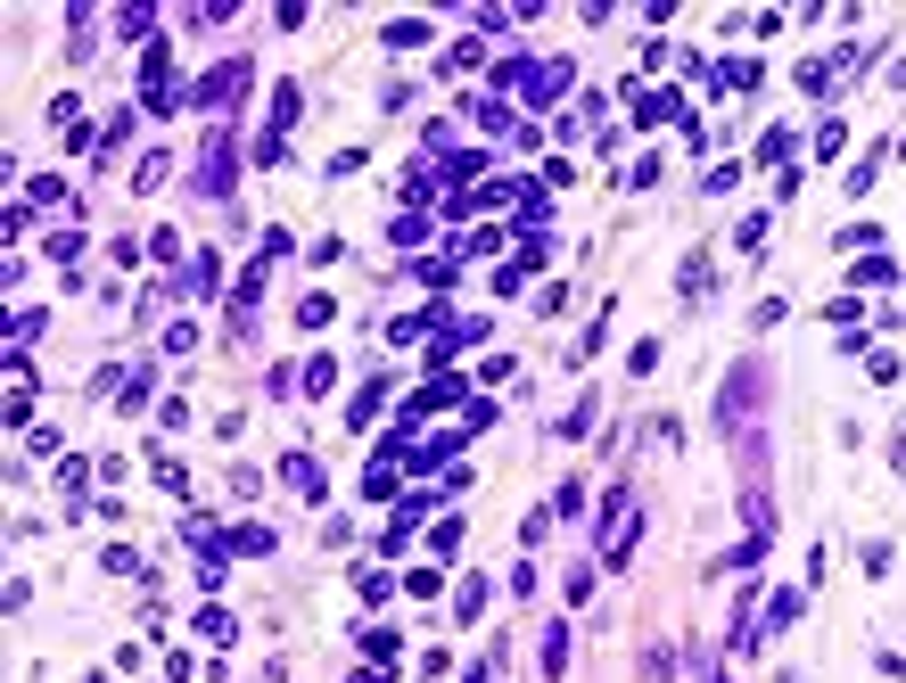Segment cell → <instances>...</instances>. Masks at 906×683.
I'll return each mask as SVG.
<instances>
[{
	"instance_id": "cell-36",
	"label": "cell",
	"mask_w": 906,
	"mask_h": 683,
	"mask_svg": "<svg viewBox=\"0 0 906 683\" xmlns=\"http://www.w3.org/2000/svg\"><path fill=\"white\" fill-rule=\"evenodd\" d=\"M577 511H585V478H569V486L553 495V519H577Z\"/></svg>"
},
{
	"instance_id": "cell-22",
	"label": "cell",
	"mask_w": 906,
	"mask_h": 683,
	"mask_svg": "<svg viewBox=\"0 0 906 683\" xmlns=\"http://www.w3.org/2000/svg\"><path fill=\"white\" fill-rule=\"evenodd\" d=\"M841 148H849V115H824V124H816V157H841Z\"/></svg>"
},
{
	"instance_id": "cell-27",
	"label": "cell",
	"mask_w": 906,
	"mask_h": 683,
	"mask_svg": "<svg viewBox=\"0 0 906 683\" xmlns=\"http://www.w3.org/2000/svg\"><path fill=\"white\" fill-rule=\"evenodd\" d=\"M297 379H305V395H330L338 363H330V354H305V370H297Z\"/></svg>"
},
{
	"instance_id": "cell-33",
	"label": "cell",
	"mask_w": 906,
	"mask_h": 683,
	"mask_svg": "<svg viewBox=\"0 0 906 683\" xmlns=\"http://www.w3.org/2000/svg\"><path fill=\"white\" fill-rule=\"evenodd\" d=\"M404 593H412V601H437V593H445V569H412Z\"/></svg>"
},
{
	"instance_id": "cell-9",
	"label": "cell",
	"mask_w": 906,
	"mask_h": 683,
	"mask_svg": "<svg viewBox=\"0 0 906 683\" xmlns=\"http://www.w3.org/2000/svg\"><path fill=\"white\" fill-rule=\"evenodd\" d=\"M148 478H157V495H173V502H182V495H190V469H182V462H173L166 444H148Z\"/></svg>"
},
{
	"instance_id": "cell-3",
	"label": "cell",
	"mask_w": 906,
	"mask_h": 683,
	"mask_svg": "<svg viewBox=\"0 0 906 683\" xmlns=\"http://www.w3.org/2000/svg\"><path fill=\"white\" fill-rule=\"evenodd\" d=\"M544 256H553V247H544V240H528L519 256H503L495 272H486V289H495V296H519V289H528V272H544Z\"/></svg>"
},
{
	"instance_id": "cell-14",
	"label": "cell",
	"mask_w": 906,
	"mask_h": 683,
	"mask_svg": "<svg viewBox=\"0 0 906 683\" xmlns=\"http://www.w3.org/2000/svg\"><path fill=\"white\" fill-rule=\"evenodd\" d=\"M41 330H50V305H17V321H9V354H25Z\"/></svg>"
},
{
	"instance_id": "cell-42",
	"label": "cell",
	"mask_w": 906,
	"mask_h": 683,
	"mask_svg": "<svg viewBox=\"0 0 906 683\" xmlns=\"http://www.w3.org/2000/svg\"><path fill=\"white\" fill-rule=\"evenodd\" d=\"M99 569H116V576H132V569H141V552H132V544H108V552H99Z\"/></svg>"
},
{
	"instance_id": "cell-39",
	"label": "cell",
	"mask_w": 906,
	"mask_h": 683,
	"mask_svg": "<svg viewBox=\"0 0 906 683\" xmlns=\"http://www.w3.org/2000/svg\"><path fill=\"white\" fill-rule=\"evenodd\" d=\"M841 247H866V256H873V247H882V222H849V231H841Z\"/></svg>"
},
{
	"instance_id": "cell-43",
	"label": "cell",
	"mask_w": 906,
	"mask_h": 683,
	"mask_svg": "<svg viewBox=\"0 0 906 683\" xmlns=\"http://www.w3.org/2000/svg\"><path fill=\"white\" fill-rule=\"evenodd\" d=\"M157 428H173V437L190 428V404H182V395H166V404H157Z\"/></svg>"
},
{
	"instance_id": "cell-38",
	"label": "cell",
	"mask_w": 906,
	"mask_h": 683,
	"mask_svg": "<svg viewBox=\"0 0 906 683\" xmlns=\"http://www.w3.org/2000/svg\"><path fill=\"white\" fill-rule=\"evenodd\" d=\"M58 453V428H25V462H50Z\"/></svg>"
},
{
	"instance_id": "cell-10",
	"label": "cell",
	"mask_w": 906,
	"mask_h": 683,
	"mask_svg": "<svg viewBox=\"0 0 906 683\" xmlns=\"http://www.w3.org/2000/svg\"><path fill=\"white\" fill-rule=\"evenodd\" d=\"M379 412H388V379H363V388H354V404H347V428H371Z\"/></svg>"
},
{
	"instance_id": "cell-41",
	"label": "cell",
	"mask_w": 906,
	"mask_h": 683,
	"mask_svg": "<svg viewBox=\"0 0 906 683\" xmlns=\"http://www.w3.org/2000/svg\"><path fill=\"white\" fill-rule=\"evenodd\" d=\"M734 247H766V215H741L734 222Z\"/></svg>"
},
{
	"instance_id": "cell-21",
	"label": "cell",
	"mask_w": 906,
	"mask_h": 683,
	"mask_svg": "<svg viewBox=\"0 0 906 683\" xmlns=\"http://www.w3.org/2000/svg\"><path fill=\"white\" fill-rule=\"evenodd\" d=\"M25 206H34V215H50V206H67V182H58V173H34V182H25Z\"/></svg>"
},
{
	"instance_id": "cell-17",
	"label": "cell",
	"mask_w": 906,
	"mask_h": 683,
	"mask_svg": "<svg viewBox=\"0 0 906 683\" xmlns=\"http://www.w3.org/2000/svg\"><path fill=\"white\" fill-rule=\"evenodd\" d=\"M428 552H437V569H445V560H462V511H445L437 527H428Z\"/></svg>"
},
{
	"instance_id": "cell-12",
	"label": "cell",
	"mask_w": 906,
	"mask_h": 683,
	"mask_svg": "<svg viewBox=\"0 0 906 683\" xmlns=\"http://www.w3.org/2000/svg\"><path fill=\"white\" fill-rule=\"evenodd\" d=\"M354 593H363L371 610H388V601H396V576H388V569H371V560H354Z\"/></svg>"
},
{
	"instance_id": "cell-5",
	"label": "cell",
	"mask_w": 906,
	"mask_h": 683,
	"mask_svg": "<svg viewBox=\"0 0 906 683\" xmlns=\"http://www.w3.org/2000/svg\"><path fill=\"white\" fill-rule=\"evenodd\" d=\"M280 486H289V495H305V502L330 495V478H322V462L305 453V444H297V453H280Z\"/></svg>"
},
{
	"instance_id": "cell-7",
	"label": "cell",
	"mask_w": 906,
	"mask_h": 683,
	"mask_svg": "<svg viewBox=\"0 0 906 683\" xmlns=\"http://www.w3.org/2000/svg\"><path fill=\"white\" fill-rule=\"evenodd\" d=\"M273 527H264V519H240V527H222V552H240V560H264V552H273Z\"/></svg>"
},
{
	"instance_id": "cell-8",
	"label": "cell",
	"mask_w": 906,
	"mask_h": 683,
	"mask_svg": "<svg viewBox=\"0 0 906 683\" xmlns=\"http://www.w3.org/2000/svg\"><path fill=\"white\" fill-rule=\"evenodd\" d=\"M421 41H437V25H428V17H388V25H379V50H421Z\"/></svg>"
},
{
	"instance_id": "cell-6",
	"label": "cell",
	"mask_w": 906,
	"mask_h": 683,
	"mask_svg": "<svg viewBox=\"0 0 906 683\" xmlns=\"http://www.w3.org/2000/svg\"><path fill=\"white\" fill-rule=\"evenodd\" d=\"M627 108H635V124H685V99L676 92H635L627 83Z\"/></svg>"
},
{
	"instance_id": "cell-2",
	"label": "cell",
	"mask_w": 906,
	"mask_h": 683,
	"mask_svg": "<svg viewBox=\"0 0 906 683\" xmlns=\"http://www.w3.org/2000/svg\"><path fill=\"white\" fill-rule=\"evenodd\" d=\"M759 388H766V363L750 354V363H734V379H725V395H717V428H741L750 412H759Z\"/></svg>"
},
{
	"instance_id": "cell-31",
	"label": "cell",
	"mask_w": 906,
	"mask_h": 683,
	"mask_svg": "<svg viewBox=\"0 0 906 683\" xmlns=\"http://www.w3.org/2000/svg\"><path fill=\"white\" fill-rule=\"evenodd\" d=\"M330 314H338V305H330V296H322V289H314V296H297V330H322V321H330Z\"/></svg>"
},
{
	"instance_id": "cell-26",
	"label": "cell",
	"mask_w": 906,
	"mask_h": 683,
	"mask_svg": "<svg viewBox=\"0 0 906 683\" xmlns=\"http://www.w3.org/2000/svg\"><path fill=\"white\" fill-rule=\"evenodd\" d=\"M553 527H560V519H553V502H544V511H528V519H519V544L536 552V544H553Z\"/></svg>"
},
{
	"instance_id": "cell-35",
	"label": "cell",
	"mask_w": 906,
	"mask_h": 683,
	"mask_svg": "<svg viewBox=\"0 0 906 683\" xmlns=\"http://www.w3.org/2000/svg\"><path fill=\"white\" fill-rule=\"evenodd\" d=\"M198 634H206V643H231L240 626H231V610H198Z\"/></svg>"
},
{
	"instance_id": "cell-30",
	"label": "cell",
	"mask_w": 906,
	"mask_h": 683,
	"mask_svg": "<svg viewBox=\"0 0 906 683\" xmlns=\"http://www.w3.org/2000/svg\"><path fill=\"white\" fill-rule=\"evenodd\" d=\"M585 428H593V395H577V404L553 420V437H585Z\"/></svg>"
},
{
	"instance_id": "cell-46",
	"label": "cell",
	"mask_w": 906,
	"mask_h": 683,
	"mask_svg": "<svg viewBox=\"0 0 906 683\" xmlns=\"http://www.w3.org/2000/svg\"><path fill=\"white\" fill-rule=\"evenodd\" d=\"M890 148H898V157H906V141H890Z\"/></svg>"
},
{
	"instance_id": "cell-28",
	"label": "cell",
	"mask_w": 906,
	"mask_h": 683,
	"mask_svg": "<svg viewBox=\"0 0 906 683\" xmlns=\"http://www.w3.org/2000/svg\"><path fill=\"white\" fill-rule=\"evenodd\" d=\"M470 66H495L486 41H454V50H445V74H470Z\"/></svg>"
},
{
	"instance_id": "cell-20",
	"label": "cell",
	"mask_w": 906,
	"mask_h": 683,
	"mask_svg": "<svg viewBox=\"0 0 906 683\" xmlns=\"http://www.w3.org/2000/svg\"><path fill=\"white\" fill-rule=\"evenodd\" d=\"M544 675H569V618H553V626H544Z\"/></svg>"
},
{
	"instance_id": "cell-25",
	"label": "cell",
	"mask_w": 906,
	"mask_h": 683,
	"mask_svg": "<svg viewBox=\"0 0 906 683\" xmlns=\"http://www.w3.org/2000/svg\"><path fill=\"white\" fill-rule=\"evenodd\" d=\"M363 502H404V486H396V469H388V462L363 469Z\"/></svg>"
},
{
	"instance_id": "cell-23",
	"label": "cell",
	"mask_w": 906,
	"mask_h": 683,
	"mask_svg": "<svg viewBox=\"0 0 906 683\" xmlns=\"http://www.w3.org/2000/svg\"><path fill=\"white\" fill-rule=\"evenodd\" d=\"M750 157H759V166H783V157H792V124H766V132H759V148H750Z\"/></svg>"
},
{
	"instance_id": "cell-16",
	"label": "cell",
	"mask_w": 906,
	"mask_h": 683,
	"mask_svg": "<svg viewBox=\"0 0 906 683\" xmlns=\"http://www.w3.org/2000/svg\"><path fill=\"white\" fill-rule=\"evenodd\" d=\"M412 280H421V289H454V280H462V264H454V256H412Z\"/></svg>"
},
{
	"instance_id": "cell-18",
	"label": "cell",
	"mask_w": 906,
	"mask_h": 683,
	"mask_svg": "<svg viewBox=\"0 0 906 683\" xmlns=\"http://www.w3.org/2000/svg\"><path fill=\"white\" fill-rule=\"evenodd\" d=\"M166 173H173V148H148L141 166H132V190L148 198V190H166Z\"/></svg>"
},
{
	"instance_id": "cell-45",
	"label": "cell",
	"mask_w": 906,
	"mask_h": 683,
	"mask_svg": "<svg viewBox=\"0 0 906 683\" xmlns=\"http://www.w3.org/2000/svg\"><path fill=\"white\" fill-rule=\"evenodd\" d=\"M347 683H379V675H347Z\"/></svg>"
},
{
	"instance_id": "cell-44",
	"label": "cell",
	"mask_w": 906,
	"mask_h": 683,
	"mask_svg": "<svg viewBox=\"0 0 906 683\" xmlns=\"http://www.w3.org/2000/svg\"><path fill=\"white\" fill-rule=\"evenodd\" d=\"M495 667H503V643L486 650V659H470V675H462V683H495Z\"/></svg>"
},
{
	"instance_id": "cell-37",
	"label": "cell",
	"mask_w": 906,
	"mask_h": 683,
	"mask_svg": "<svg viewBox=\"0 0 906 683\" xmlns=\"http://www.w3.org/2000/svg\"><path fill=\"white\" fill-rule=\"evenodd\" d=\"M148 256H157V264H182V231H148Z\"/></svg>"
},
{
	"instance_id": "cell-29",
	"label": "cell",
	"mask_w": 906,
	"mask_h": 683,
	"mask_svg": "<svg viewBox=\"0 0 906 683\" xmlns=\"http://www.w3.org/2000/svg\"><path fill=\"white\" fill-rule=\"evenodd\" d=\"M882 157H890V148H866V157L849 166V198H866V190H873V173H882Z\"/></svg>"
},
{
	"instance_id": "cell-15",
	"label": "cell",
	"mask_w": 906,
	"mask_h": 683,
	"mask_svg": "<svg viewBox=\"0 0 906 683\" xmlns=\"http://www.w3.org/2000/svg\"><path fill=\"white\" fill-rule=\"evenodd\" d=\"M486 593H495L486 576H462V585H454V618H462V626H479V618H486Z\"/></svg>"
},
{
	"instance_id": "cell-11",
	"label": "cell",
	"mask_w": 906,
	"mask_h": 683,
	"mask_svg": "<svg viewBox=\"0 0 906 683\" xmlns=\"http://www.w3.org/2000/svg\"><path fill=\"white\" fill-rule=\"evenodd\" d=\"M849 280H857V289H890V280H898V256H890V247H873V256L849 264Z\"/></svg>"
},
{
	"instance_id": "cell-24",
	"label": "cell",
	"mask_w": 906,
	"mask_h": 683,
	"mask_svg": "<svg viewBox=\"0 0 906 683\" xmlns=\"http://www.w3.org/2000/svg\"><path fill=\"white\" fill-rule=\"evenodd\" d=\"M898 370H906L898 346H873V354H866V379H873V388H898Z\"/></svg>"
},
{
	"instance_id": "cell-32",
	"label": "cell",
	"mask_w": 906,
	"mask_h": 683,
	"mask_svg": "<svg viewBox=\"0 0 906 683\" xmlns=\"http://www.w3.org/2000/svg\"><path fill=\"white\" fill-rule=\"evenodd\" d=\"M560 593H569V610L593 593V560H569V576H560Z\"/></svg>"
},
{
	"instance_id": "cell-34",
	"label": "cell",
	"mask_w": 906,
	"mask_h": 683,
	"mask_svg": "<svg viewBox=\"0 0 906 683\" xmlns=\"http://www.w3.org/2000/svg\"><path fill=\"white\" fill-rule=\"evenodd\" d=\"M41 247H50V264H74V256H83V231H50Z\"/></svg>"
},
{
	"instance_id": "cell-40",
	"label": "cell",
	"mask_w": 906,
	"mask_h": 683,
	"mask_svg": "<svg viewBox=\"0 0 906 683\" xmlns=\"http://www.w3.org/2000/svg\"><path fill=\"white\" fill-rule=\"evenodd\" d=\"M412 240H428V215H412V206H404V215H396V247H412Z\"/></svg>"
},
{
	"instance_id": "cell-19",
	"label": "cell",
	"mask_w": 906,
	"mask_h": 683,
	"mask_svg": "<svg viewBox=\"0 0 906 683\" xmlns=\"http://www.w3.org/2000/svg\"><path fill=\"white\" fill-rule=\"evenodd\" d=\"M116 34H124V41H157V9H148V0L116 9Z\"/></svg>"
},
{
	"instance_id": "cell-4",
	"label": "cell",
	"mask_w": 906,
	"mask_h": 683,
	"mask_svg": "<svg viewBox=\"0 0 906 683\" xmlns=\"http://www.w3.org/2000/svg\"><path fill=\"white\" fill-rule=\"evenodd\" d=\"M454 404H470V379H454V370H437V379H428V388H421V395L404 404V428H412V420H428V412H454Z\"/></svg>"
},
{
	"instance_id": "cell-1",
	"label": "cell",
	"mask_w": 906,
	"mask_h": 683,
	"mask_svg": "<svg viewBox=\"0 0 906 683\" xmlns=\"http://www.w3.org/2000/svg\"><path fill=\"white\" fill-rule=\"evenodd\" d=\"M231 148H240V124H206V141H198V198H231Z\"/></svg>"
},
{
	"instance_id": "cell-13",
	"label": "cell",
	"mask_w": 906,
	"mask_h": 683,
	"mask_svg": "<svg viewBox=\"0 0 906 683\" xmlns=\"http://www.w3.org/2000/svg\"><path fill=\"white\" fill-rule=\"evenodd\" d=\"M222 289V256H190L182 264V296H215Z\"/></svg>"
}]
</instances>
